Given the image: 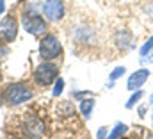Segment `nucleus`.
<instances>
[{
    "mask_svg": "<svg viewBox=\"0 0 153 139\" xmlns=\"http://www.w3.org/2000/svg\"><path fill=\"white\" fill-rule=\"evenodd\" d=\"M125 71H126L125 66H117V68H114L112 70V73H111V77H109L111 82H114V80H117V78H121V77L125 75Z\"/></svg>",
    "mask_w": 153,
    "mask_h": 139,
    "instance_id": "13",
    "label": "nucleus"
},
{
    "mask_svg": "<svg viewBox=\"0 0 153 139\" xmlns=\"http://www.w3.org/2000/svg\"><path fill=\"white\" fill-rule=\"evenodd\" d=\"M107 136H109V130H107L105 127L98 129V134H96V139H107Z\"/></svg>",
    "mask_w": 153,
    "mask_h": 139,
    "instance_id": "15",
    "label": "nucleus"
},
{
    "mask_svg": "<svg viewBox=\"0 0 153 139\" xmlns=\"http://www.w3.org/2000/svg\"><path fill=\"white\" fill-rule=\"evenodd\" d=\"M93 109H94V100H93V98H84V100H80V112H82L84 118L89 120Z\"/></svg>",
    "mask_w": 153,
    "mask_h": 139,
    "instance_id": "9",
    "label": "nucleus"
},
{
    "mask_svg": "<svg viewBox=\"0 0 153 139\" xmlns=\"http://www.w3.org/2000/svg\"><path fill=\"white\" fill-rule=\"evenodd\" d=\"M141 98H143V91H141V89L134 91V95H132V96L128 98V102L125 104V107H126V109H134L135 105L139 104V100H141Z\"/></svg>",
    "mask_w": 153,
    "mask_h": 139,
    "instance_id": "11",
    "label": "nucleus"
},
{
    "mask_svg": "<svg viewBox=\"0 0 153 139\" xmlns=\"http://www.w3.org/2000/svg\"><path fill=\"white\" fill-rule=\"evenodd\" d=\"M150 104H153V95H152V98H150Z\"/></svg>",
    "mask_w": 153,
    "mask_h": 139,
    "instance_id": "17",
    "label": "nucleus"
},
{
    "mask_svg": "<svg viewBox=\"0 0 153 139\" xmlns=\"http://www.w3.org/2000/svg\"><path fill=\"white\" fill-rule=\"evenodd\" d=\"M57 75H59L57 64H53L50 61L41 63L38 68L34 70V80L39 86H50L53 80H57Z\"/></svg>",
    "mask_w": 153,
    "mask_h": 139,
    "instance_id": "2",
    "label": "nucleus"
},
{
    "mask_svg": "<svg viewBox=\"0 0 153 139\" xmlns=\"http://www.w3.org/2000/svg\"><path fill=\"white\" fill-rule=\"evenodd\" d=\"M43 13L46 20L50 22H59L64 16V4L62 0H46L43 5Z\"/></svg>",
    "mask_w": 153,
    "mask_h": 139,
    "instance_id": "6",
    "label": "nucleus"
},
{
    "mask_svg": "<svg viewBox=\"0 0 153 139\" xmlns=\"http://www.w3.org/2000/svg\"><path fill=\"white\" fill-rule=\"evenodd\" d=\"M64 89V80L62 78H57L55 80V87H53V96H59Z\"/></svg>",
    "mask_w": 153,
    "mask_h": 139,
    "instance_id": "14",
    "label": "nucleus"
},
{
    "mask_svg": "<svg viewBox=\"0 0 153 139\" xmlns=\"http://www.w3.org/2000/svg\"><path fill=\"white\" fill-rule=\"evenodd\" d=\"M4 11H5V0H0V16L4 14Z\"/></svg>",
    "mask_w": 153,
    "mask_h": 139,
    "instance_id": "16",
    "label": "nucleus"
},
{
    "mask_svg": "<svg viewBox=\"0 0 153 139\" xmlns=\"http://www.w3.org/2000/svg\"><path fill=\"white\" fill-rule=\"evenodd\" d=\"M23 27L29 34H34V36H39V34H45L46 31V22L39 16V14H25L23 16Z\"/></svg>",
    "mask_w": 153,
    "mask_h": 139,
    "instance_id": "5",
    "label": "nucleus"
},
{
    "mask_svg": "<svg viewBox=\"0 0 153 139\" xmlns=\"http://www.w3.org/2000/svg\"><path fill=\"white\" fill-rule=\"evenodd\" d=\"M4 98L9 105H20L32 98V91L25 84H11L4 91Z\"/></svg>",
    "mask_w": 153,
    "mask_h": 139,
    "instance_id": "1",
    "label": "nucleus"
},
{
    "mask_svg": "<svg viewBox=\"0 0 153 139\" xmlns=\"http://www.w3.org/2000/svg\"><path fill=\"white\" fill-rule=\"evenodd\" d=\"M152 50H153V36L150 37V39H148V41H146V43H144V45H143V46H141L139 54H141L143 57H146V55H148V54H150Z\"/></svg>",
    "mask_w": 153,
    "mask_h": 139,
    "instance_id": "12",
    "label": "nucleus"
},
{
    "mask_svg": "<svg viewBox=\"0 0 153 139\" xmlns=\"http://www.w3.org/2000/svg\"><path fill=\"white\" fill-rule=\"evenodd\" d=\"M0 77H2V73H0Z\"/></svg>",
    "mask_w": 153,
    "mask_h": 139,
    "instance_id": "18",
    "label": "nucleus"
},
{
    "mask_svg": "<svg viewBox=\"0 0 153 139\" xmlns=\"http://www.w3.org/2000/svg\"><path fill=\"white\" fill-rule=\"evenodd\" d=\"M150 78V70L148 68H141L134 73H130L128 80H126V89L128 91H137L144 86V82Z\"/></svg>",
    "mask_w": 153,
    "mask_h": 139,
    "instance_id": "8",
    "label": "nucleus"
},
{
    "mask_svg": "<svg viewBox=\"0 0 153 139\" xmlns=\"http://www.w3.org/2000/svg\"><path fill=\"white\" fill-rule=\"evenodd\" d=\"M16 34H18V22L13 16H5L0 22V39L11 43L16 39Z\"/></svg>",
    "mask_w": 153,
    "mask_h": 139,
    "instance_id": "7",
    "label": "nucleus"
},
{
    "mask_svg": "<svg viewBox=\"0 0 153 139\" xmlns=\"http://www.w3.org/2000/svg\"><path fill=\"white\" fill-rule=\"evenodd\" d=\"M61 52H62V46H61V41L57 39V36L46 34L41 39V43H39V55L45 61L55 59L57 55H61Z\"/></svg>",
    "mask_w": 153,
    "mask_h": 139,
    "instance_id": "3",
    "label": "nucleus"
},
{
    "mask_svg": "<svg viewBox=\"0 0 153 139\" xmlns=\"http://www.w3.org/2000/svg\"><path fill=\"white\" fill-rule=\"evenodd\" d=\"M125 132H126V125L125 123H117L114 129H112V132L107 136V139H119Z\"/></svg>",
    "mask_w": 153,
    "mask_h": 139,
    "instance_id": "10",
    "label": "nucleus"
},
{
    "mask_svg": "<svg viewBox=\"0 0 153 139\" xmlns=\"http://www.w3.org/2000/svg\"><path fill=\"white\" fill-rule=\"evenodd\" d=\"M23 130H25L27 138L39 139L45 134L46 127H45V121L41 118H38V116H27L25 121H23Z\"/></svg>",
    "mask_w": 153,
    "mask_h": 139,
    "instance_id": "4",
    "label": "nucleus"
}]
</instances>
